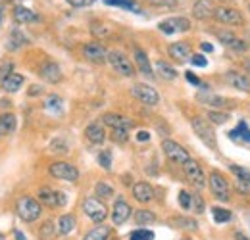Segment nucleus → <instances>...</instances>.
I'll list each match as a JSON object with an SVG mask.
<instances>
[{
    "instance_id": "nucleus-1",
    "label": "nucleus",
    "mask_w": 250,
    "mask_h": 240,
    "mask_svg": "<svg viewBox=\"0 0 250 240\" xmlns=\"http://www.w3.org/2000/svg\"><path fill=\"white\" fill-rule=\"evenodd\" d=\"M16 213L20 215L21 221L33 223V221H37V219L41 217V213H42V204L37 202L35 198L23 196V198H20V200L16 202Z\"/></svg>"
},
{
    "instance_id": "nucleus-2",
    "label": "nucleus",
    "mask_w": 250,
    "mask_h": 240,
    "mask_svg": "<svg viewBox=\"0 0 250 240\" xmlns=\"http://www.w3.org/2000/svg\"><path fill=\"white\" fill-rule=\"evenodd\" d=\"M190 125H192V129H194L196 137H198V139H200L208 148L218 150V139H216L214 129L210 127V121L204 120V118H192Z\"/></svg>"
},
{
    "instance_id": "nucleus-3",
    "label": "nucleus",
    "mask_w": 250,
    "mask_h": 240,
    "mask_svg": "<svg viewBox=\"0 0 250 240\" xmlns=\"http://www.w3.org/2000/svg\"><path fill=\"white\" fill-rule=\"evenodd\" d=\"M37 198H39V202H41L42 206L52 208V210L63 208L65 202H67V198H65V194H63L62 190H54V188H50V186H42V188H39Z\"/></svg>"
},
{
    "instance_id": "nucleus-4",
    "label": "nucleus",
    "mask_w": 250,
    "mask_h": 240,
    "mask_svg": "<svg viewBox=\"0 0 250 240\" xmlns=\"http://www.w3.org/2000/svg\"><path fill=\"white\" fill-rule=\"evenodd\" d=\"M162 150L166 154V158L171 161V163H177V165H185L188 160H190V156H188V152L179 144V142H175V140H169V139H166V140H162Z\"/></svg>"
},
{
    "instance_id": "nucleus-5",
    "label": "nucleus",
    "mask_w": 250,
    "mask_h": 240,
    "mask_svg": "<svg viewBox=\"0 0 250 240\" xmlns=\"http://www.w3.org/2000/svg\"><path fill=\"white\" fill-rule=\"evenodd\" d=\"M48 173L58 180H67V182H75L79 179V169L73 163L67 161H54L48 167Z\"/></svg>"
},
{
    "instance_id": "nucleus-6",
    "label": "nucleus",
    "mask_w": 250,
    "mask_h": 240,
    "mask_svg": "<svg viewBox=\"0 0 250 240\" xmlns=\"http://www.w3.org/2000/svg\"><path fill=\"white\" fill-rule=\"evenodd\" d=\"M108 61H110V65L114 67V71H118V73L124 75V77H133V75L137 73L133 61L129 60L124 52H118V50L108 52Z\"/></svg>"
},
{
    "instance_id": "nucleus-7",
    "label": "nucleus",
    "mask_w": 250,
    "mask_h": 240,
    "mask_svg": "<svg viewBox=\"0 0 250 240\" xmlns=\"http://www.w3.org/2000/svg\"><path fill=\"white\" fill-rule=\"evenodd\" d=\"M83 211H85V215L93 221V223H102L106 217H108V208L104 206V202L102 200H98V198H87L85 202H83Z\"/></svg>"
},
{
    "instance_id": "nucleus-8",
    "label": "nucleus",
    "mask_w": 250,
    "mask_h": 240,
    "mask_svg": "<svg viewBox=\"0 0 250 240\" xmlns=\"http://www.w3.org/2000/svg\"><path fill=\"white\" fill-rule=\"evenodd\" d=\"M131 94L145 106H156L160 102V94L156 92V89H152V87H148L145 83H135L131 87Z\"/></svg>"
},
{
    "instance_id": "nucleus-9",
    "label": "nucleus",
    "mask_w": 250,
    "mask_h": 240,
    "mask_svg": "<svg viewBox=\"0 0 250 240\" xmlns=\"http://www.w3.org/2000/svg\"><path fill=\"white\" fill-rule=\"evenodd\" d=\"M210 190H212V194L218 198V200H223V202H227L229 200V192H231V186H229V182L227 179L219 173V171H210Z\"/></svg>"
},
{
    "instance_id": "nucleus-10",
    "label": "nucleus",
    "mask_w": 250,
    "mask_h": 240,
    "mask_svg": "<svg viewBox=\"0 0 250 240\" xmlns=\"http://www.w3.org/2000/svg\"><path fill=\"white\" fill-rule=\"evenodd\" d=\"M214 18L218 20L219 23H223V25H243L245 23L243 14L239 10H235V8H229V6H219V8H216Z\"/></svg>"
},
{
    "instance_id": "nucleus-11",
    "label": "nucleus",
    "mask_w": 250,
    "mask_h": 240,
    "mask_svg": "<svg viewBox=\"0 0 250 240\" xmlns=\"http://www.w3.org/2000/svg\"><path fill=\"white\" fill-rule=\"evenodd\" d=\"M183 171H185V177L188 179V182L194 184L196 188H204L206 186V175H204L202 167L198 165V161L188 160L187 163L183 165Z\"/></svg>"
},
{
    "instance_id": "nucleus-12",
    "label": "nucleus",
    "mask_w": 250,
    "mask_h": 240,
    "mask_svg": "<svg viewBox=\"0 0 250 240\" xmlns=\"http://www.w3.org/2000/svg\"><path fill=\"white\" fill-rule=\"evenodd\" d=\"M83 56L93 63H104V61H108V50L100 42H87L83 46Z\"/></svg>"
},
{
    "instance_id": "nucleus-13",
    "label": "nucleus",
    "mask_w": 250,
    "mask_h": 240,
    "mask_svg": "<svg viewBox=\"0 0 250 240\" xmlns=\"http://www.w3.org/2000/svg\"><path fill=\"white\" fill-rule=\"evenodd\" d=\"M158 29L166 35H173V33H185L190 29V21L187 18H169L166 21H160Z\"/></svg>"
},
{
    "instance_id": "nucleus-14",
    "label": "nucleus",
    "mask_w": 250,
    "mask_h": 240,
    "mask_svg": "<svg viewBox=\"0 0 250 240\" xmlns=\"http://www.w3.org/2000/svg\"><path fill=\"white\" fill-rule=\"evenodd\" d=\"M39 75L46 81V83H52V85H56V83H60L62 81V69H60V65L56 63V61H44L41 67H39Z\"/></svg>"
},
{
    "instance_id": "nucleus-15",
    "label": "nucleus",
    "mask_w": 250,
    "mask_h": 240,
    "mask_svg": "<svg viewBox=\"0 0 250 240\" xmlns=\"http://www.w3.org/2000/svg\"><path fill=\"white\" fill-rule=\"evenodd\" d=\"M223 79H225V83H227L229 87H233V89L241 90V92H250V79L245 73H241V71L231 69V71H227V73L223 75Z\"/></svg>"
},
{
    "instance_id": "nucleus-16",
    "label": "nucleus",
    "mask_w": 250,
    "mask_h": 240,
    "mask_svg": "<svg viewBox=\"0 0 250 240\" xmlns=\"http://www.w3.org/2000/svg\"><path fill=\"white\" fill-rule=\"evenodd\" d=\"M133 198L139 202V204H148L154 200V188L150 182L146 180H141V182H135L133 184Z\"/></svg>"
},
{
    "instance_id": "nucleus-17",
    "label": "nucleus",
    "mask_w": 250,
    "mask_h": 240,
    "mask_svg": "<svg viewBox=\"0 0 250 240\" xmlns=\"http://www.w3.org/2000/svg\"><path fill=\"white\" fill-rule=\"evenodd\" d=\"M129 217H131V206L125 202L124 198H118L114 202V208H112V223L116 227H120V225H124Z\"/></svg>"
},
{
    "instance_id": "nucleus-18",
    "label": "nucleus",
    "mask_w": 250,
    "mask_h": 240,
    "mask_svg": "<svg viewBox=\"0 0 250 240\" xmlns=\"http://www.w3.org/2000/svg\"><path fill=\"white\" fill-rule=\"evenodd\" d=\"M216 35H218V39L221 40V44H225L227 48H231V50H235V52H245V50L249 48V44H247L243 39L235 37V35L229 33V31H218Z\"/></svg>"
},
{
    "instance_id": "nucleus-19",
    "label": "nucleus",
    "mask_w": 250,
    "mask_h": 240,
    "mask_svg": "<svg viewBox=\"0 0 250 240\" xmlns=\"http://www.w3.org/2000/svg\"><path fill=\"white\" fill-rule=\"evenodd\" d=\"M85 137L89 142L93 144H102L106 140V129H104V123L100 121H93L85 127Z\"/></svg>"
},
{
    "instance_id": "nucleus-20",
    "label": "nucleus",
    "mask_w": 250,
    "mask_h": 240,
    "mask_svg": "<svg viewBox=\"0 0 250 240\" xmlns=\"http://www.w3.org/2000/svg\"><path fill=\"white\" fill-rule=\"evenodd\" d=\"M102 123L112 127V129H133L135 127V121L129 120V118H124L120 114H104Z\"/></svg>"
},
{
    "instance_id": "nucleus-21",
    "label": "nucleus",
    "mask_w": 250,
    "mask_h": 240,
    "mask_svg": "<svg viewBox=\"0 0 250 240\" xmlns=\"http://www.w3.org/2000/svg\"><path fill=\"white\" fill-rule=\"evenodd\" d=\"M167 54L177 61H187L192 58L190 46H188L187 42H173V44H169L167 46Z\"/></svg>"
},
{
    "instance_id": "nucleus-22",
    "label": "nucleus",
    "mask_w": 250,
    "mask_h": 240,
    "mask_svg": "<svg viewBox=\"0 0 250 240\" xmlns=\"http://www.w3.org/2000/svg\"><path fill=\"white\" fill-rule=\"evenodd\" d=\"M133 54H135V61H137L139 71H141L143 75H146V77H154V71H152V65H150V61H148L146 52L141 50L139 46H135V48H133Z\"/></svg>"
},
{
    "instance_id": "nucleus-23",
    "label": "nucleus",
    "mask_w": 250,
    "mask_h": 240,
    "mask_svg": "<svg viewBox=\"0 0 250 240\" xmlns=\"http://www.w3.org/2000/svg\"><path fill=\"white\" fill-rule=\"evenodd\" d=\"M214 14H216V8L212 6L210 0H196L194 6H192V16L196 20H208Z\"/></svg>"
},
{
    "instance_id": "nucleus-24",
    "label": "nucleus",
    "mask_w": 250,
    "mask_h": 240,
    "mask_svg": "<svg viewBox=\"0 0 250 240\" xmlns=\"http://www.w3.org/2000/svg\"><path fill=\"white\" fill-rule=\"evenodd\" d=\"M196 98H198L200 104H204V106H212V108H223L227 102H231V100H225V98H221V96L214 94V92H208V90L198 92Z\"/></svg>"
},
{
    "instance_id": "nucleus-25",
    "label": "nucleus",
    "mask_w": 250,
    "mask_h": 240,
    "mask_svg": "<svg viewBox=\"0 0 250 240\" xmlns=\"http://www.w3.org/2000/svg\"><path fill=\"white\" fill-rule=\"evenodd\" d=\"M0 85H2V89L6 90V92H18V90L21 89V85H23V77L20 73H10V75L2 77Z\"/></svg>"
},
{
    "instance_id": "nucleus-26",
    "label": "nucleus",
    "mask_w": 250,
    "mask_h": 240,
    "mask_svg": "<svg viewBox=\"0 0 250 240\" xmlns=\"http://www.w3.org/2000/svg\"><path fill=\"white\" fill-rule=\"evenodd\" d=\"M39 18H37V14L29 10V8H23V6H16L14 8V21L16 23H33V21H37Z\"/></svg>"
},
{
    "instance_id": "nucleus-27",
    "label": "nucleus",
    "mask_w": 250,
    "mask_h": 240,
    "mask_svg": "<svg viewBox=\"0 0 250 240\" xmlns=\"http://www.w3.org/2000/svg\"><path fill=\"white\" fill-rule=\"evenodd\" d=\"M154 67H156V71H158V77H162L164 81H173V79H177V71H175V67L169 65L167 61L158 60Z\"/></svg>"
},
{
    "instance_id": "nucleus-28",
    "label": "nucleus",
    "mask_w": 250,
    "mask_h": 240,
    "mask_svg": "<svg viewBox=\"0 0 250 240\" xmlns=\"http://www.w3.org/2000/svg\"><path fill=\"white\" fill-rule=\"evenodd\" d=\"M58 233L65 237V235H69V233H73V229H75V225H77V221H75V215H71V213H65L62 215L60 219H58Z\"/></svg>"
},
{
    "instance_id": "nucleus-29",
    "label": "nucleus",
    "mask_w": 250,
    "mask_h": 240,
    "mask_svg": "<svg viewBox=\"0 0 250 240\" xmlns=\"http://www.w3.org/2000/svg\"><path fill=\"white\" fill-rule=\"evenodd\" d=\"M110 237H112V227L110 225H98L93 231H89L83 240H108Z\"/></svg>"
},
{
    "instance_id": "nucleus-30",
    "label": "nucleus",
    "mask_w": 250,
    "mask_h": 240,
    "mask_svg": "<svg viewBox=\"0 0 250 240\" xmlns=\"http://www.w3.org/2000/svg\"><path fill=\"white\" fill-rule=\"evenodd\" d=\"M18 127V120L14 114H2L0 116V133L2 135H12Z\"/></svg>"
},
{
    "instance_id": "nucleus-31",
    "label": "nucleus",
    "mask_w": 250,
    "mask_h": 240,
    "mask_svg": "<svg viewBox=\"0 0 250 240\" xmlns=\"http://www.w3.org/2000/svg\"><path fill=\"white\" fill-rule=\"evenodd\" d=\"M154 221H156V215H154L150 210H139L137 213H135V223H137L141 229L152 225Z\"/></svg>"
},
{
    "instance_id": "nucleus-32",
    "label": "nucleus",
    "mask_w": 250,
    "mask_h": 240,
    "mask_svg": "<svg viewBox=\"0 0 250 240\" xmlns=\"http://www.w3.org/2000/svg\"><path fill=\"white\" fill-rule=\"evenodd\" d=\"M231 137H233L235 140H241V142L250 144V129L247 127V123H245V121H241V123L237 125V129H235V131H231Z\"/></svg>"
},
{
    "instance_id": "nucleus-33",
    "label": "nucleus",
    "mask_w": 250,
    "mask_h": 240,
    "mask_svg": "<svg viewBox=\"0 0 250 240\" xmlns=\"http://www.w3.org/2000/svg\"><path fill=\"white\" fill-rule=\"evenodd\" d=\"M56 231H58V225H56L54 221H46L44 225H41L39 237H41L42 240H52L54 239V235H56Z\"/></svg>"
},
{
    "instance_id": "nucleus-34",
    "label": "nucleus",
    "mask_w": 250,
    "mask_h": 240,
    "mask_svg": "<svg viewBox=\"0 0 250 240\" xmlns=\"http://www.w3.org/2000/svg\"><path fill=\"white\" fill-rule=\"evenodd\" d=\"M229 171L235 175V179L239 180V182H247V184H250V171L247 169V167H241V165L231 163V165H229Z\"/></svg>"
},
{
    "instance_id": "nucleus-35",
    "label": "nucleus",
    "mask_w": 250,
    "mask_h": 240,
    "mask_svg": "<svg viewBox=\"0 0 250 240\" xmlns=\"http://www.w3.org/2000/svg\"><path fill=\"white\" fill-rule=\"evenodd\" d=\"M25 42H27V40H25V35L20 29H14L12 35H10V40H8V48H10V50H16V48L23 46Z\"/></svg>"
},
{
    "instance_id": "nucleus-36",
    "label": "nucleus",
    "mask_w": 250,
    "mask_h": 240,
    "mask_svg": "<svg viewBox=\"0 0 250 240\" xmlns=\"http://www.w3.org/2000/svg\"><path fill=\"white\" fill-rule=\"evenodd\" d=\"M91 33H93V37H96V39H108L112 35V27L106 25V23L94 21L93 25H91Z\"/></svg>"
},
{
    "instance_id": "nucleus-37",
    "label": "nucleus",
    "mask_w": 250,
    "mask_h": 240,
    "mask_svg": "<svg viewBox=\"0 0 250 240\" xmlns=\"http://www.w3.org/2000/svg\"><path fill=\"white\" fill-rule=\"evenodd\" d=\"M206 118H208L210 123L223 125V123H227V121H229V114H227V112H219V110H210V112L206 114Z\"/></svg>"
},
{
    "instance_id": "nucleus-38",
    "label": "nucleus",
    "mask_w": 250,
    "mask_h": 240,
    "mask_svg": "<svg viewBox=\"0 0 250 240\" xmlns=\"http://www.w3.org/2000/svg\"><path fill=\"white\" fill-rule=\"evenodd\" d=\"M212 215H214V221L221 225V223H227V221H231V211L229 210H223V208H212Z\"/></svg>"
},
{
    "instance_id": "nucleus-39",
    "label": "nucleus",
    "mask_w": 250,
    "mask_h": 240,
    "mask_svg": "<svg viewBox=\"0 0 250 240\" xmlns=\"http://www.w3.org/2000/svg\"><path fill=\"white\" fill-rule=\"evenodd\" d=\"M104 2L110 6H120V8L131 10V12H139V6L135 4V0H104Z\"/></svg>"
},
{
    "instance_id": "nucleus-40",
    "label": "nucleus",
    "mask_w": 250,
    "mask_h": 240,
    "mask_svg": "<svg viewBox=\"0 0 250 240\" xmlns=\"http://www.w3.org/2000/svg\"><path fill=\"white\" fill-rule=\"evenodd\" d=\"M94 192H96L100 198H110V196H114V188H112L110 184H106V182H96Z\"/></svg>"
},
{
    "instance_id": "nucleus-41",
    "label": "nucleus",
    "mask_w": 250,
    "mask_h": 240,
    "mask_svg": "<svg viewBox=\"0 0 250 240\" xmlns=\"http://www.w3.org/2000/svg\"><path fill=\"white\" fill-rule=\"evenodd\" d=\"M112 140L118 144H124L129 140V129H112Z\"/></svg>"
},
{
    "instance_id": "nucleus-42",
    "label": "nucleus",
    "mask_w": 250,
    "mask_h": 240,
    "mask_svg": "<svg viewBox=\"0 0 250 240\" xmlns=\"http://www.w3.org/2000/svg\"><path fill=\"white\" fill-rule=\"evenodd\" d=\"M173 223H175V227H179V229H188V231H194V229H196V221L187 219V217H175Z\"/></svg>"
},
{
    "instance_id": "nucleus-43",
    "label": "nucleus",
    "mask_w": 250,
    "mask_h": 240,
    "mask_svg": "<svg viewBox=\"0 0 250 240\" xmlns=\"http://www.w3.org/2000/svg\"><path fill=\"white\" fill-rule=\"evenodd\" d=\"M131 240H152L154 239V233L152 231H146V229H137L131 233Z\"/></svg>"
},
{
    "instance_id": "nucleus-44",
    "label": "nucleus",
    "mask_w": 250,
    "mask_h": 240,
    "mask_svg": "<svg viewBox=\"0 0 250 240\" xmlns=\"http://www.w3.org/2000/svg\"><path fill=\"white\" fill-rule=\"evenodd\" d=\"M190 210L194 211V213H204L206 210V206H204V200H202V196L200 194H192V204H190Z\"/></svg>"
},
{
    "instance_id": "nucleus-45",
    "label": "nucleus",
    "mask_w": 250,
    "mask_h": 240,
    "mask_svg": "<svg viewBox=\"0 0 250 240\" xmlns=\"http://www.w3.org/2000/svg\"><path fill=\"white\" fill-rule=\"evenodd\" d=\"M98 163H100L106 171L112 169V154H110V150H104L98 154Z\"/></svg>"
},
{
    "instance_id": "nucleus-46",
    "label": "nucleus",
    "mask_w": 250,
    "mask_h": 240,
    "mask_svg": "<svg viewBox=\"0 0 250 240\" xmlns=\"http://www.w3.org/2000/svg\"><path fill=\"white\" fill-rule=\"evenodd\" d=\"M190 204H192V194L187 192V190H181L179 192V206L183 210H190Z\"/></svg>"
},
{
    "instance_id": "nucleus-47",
    "label": "nucleus",
    "mask_w": 250,
    "mask_h": 240,
    "mask_svg": "<svg viewBox=\"0 0 250 240\" xmlns=\"http://www.w3.org/2000/svg\"><path fill=\"white\" fill-rule=\"evenodd\" d=\"M152 6H158V8H167V10H171V8H175L177 6V0H148Z\"/></svg>"
},
{
    "instance_id": "nucleus-48",
    "label": "nucleus",
    "mask_w": 250,
    "mask_h": 240,
    "mask_svg": "<svg viewBox=\"0 0 250 240\" xmlns=\"http://www.w3.org/2000/svg\"><path fill=\"white\" fill-rule=\"evenodd\" d=\"M187 81H188V83H192V85H196V87H202L204 90H208V87H206V85H204V83H202V81H200L196 75H192L190 71H187Z\"/></svg>"
},
{
    "instance_id": "nucleus-49",
    "label": "nucleus",
    "mask_w": 250,
    "mask_h": 240,
    "mask_svg": "<svg viewBox=\"0 0 250 240\" xmlns=\"http://www.w3.org/2000/svg\"><path fill=\"white\" fill-rule=\"evenodd\" d=\"M190 63H192V65H198V67H206L208 61H206V58H204L202 54H194V56L190 58Z\"/></svg>"
},
{
    "instance_id": "nucleus-50",
    "label": "nucleus",
    "mask_w": 250,
    "mask_h": 240,
    "mask_svg": "<svg viewBox=\"0 0 250 240\" xmlns=\"http://www.w3.org/2000/svg\"><path fill=\"white\" fill-rule=\"evenodd\" d=\"M62 106V100L58 98V96H50L48 100H46V108L48 110H52V108H60Z\"/></svg>"
},
{
    "instance_id": "nucleus-51",
    "label": "nucleus",
    "mask_w": 250,
    "mask_h": 240,
    "mask_svg": "<svg viewBox=\"0 0 250 240\" xmlns=\"http://www.w3.org/2000/svg\"><path fill=\"white\" fill-rule=\"evenodd\" d=\"M94 0H67V4H71L73 8H85L89 4H93Z\"/></svg>"
},
{
    "instance_id": "nucleus-52",
    "label": "nucleus",
    "mask_w": 250,
    "mask_h": 240,
    "mask_svg": "<svg viewBox=\"0 0 250 240\" xmlns=\"http://www.w3.org/2000/svg\"><path fill=\"white\" fill-rule=\"evenodd\" d=\"M137 139H139V140H148V133H146V131H141V133L137 135Z\"/></svg>"
},
{
    "instance_id": "nucleus-53",
    "label": "nucleus",
    "mask_w": 250,
    "mask_h": 240,
    "mask_svg": "<svg viewBox=\"0 0 250 240\" xmlns=\"http://www.w3.org/2000/svg\"><path fill=\"white\" fill-rule=\"evenodd\" d=\"M200 46H202V50H204V52H212V50H214V48H212V44H208V42H202Z\"/></svg>"
},
{
    "instance_id": "nucleus-54",
    "label": "nucleus",
    "mask_w": 250,
    "mask_h": 240,
    "mask_svg": "<svg viewBox=\"0 0 250 240\" xmlns=\"http://www.w3.org/2000/svg\"><path fill=\"white\" fill-rule=\"evenodd\" d=\"M41 92H42V89H39L37 85H35V87H33V89L29 90V94H31V96H35V94H41Z\"/></svg>"
},
{
    "instance_id": "nucleus-55",
    "label": "nucleus",
    "mask_w": 250,
    "mask_h": 240,
    "mask_svg": "<svg viewBox=\"0 0 250 240\" xmlns=\"http://www.w3.org/2000/svg\"><path fill=\"white\" fill-rule=\"evenodd\" d=\"M235 239H237V240H250L249 237H245L243 233H235Z\"/></svg>"
},
{
    "instance_id": "nucleus-56",
    "label": "nucleus",
    "mask_w": 250,
    "mask_h": 240,
    "mask_svg": "<svg viewBox=\"0 0 250 240\" xmlns=\"http://www.w3.org/2000/svg\"><path fill=\"white\" fill-rule=\"evenodd\" d=\"M16 240H25V235L20 233V231H16Z\"/></svg>"
},
{
    "instance_id": "nucleus-57",
    "label": "nucleus",
    "mask_w": 250,
    "mask_h": 240,
    "mask_svg": "<svg viewBox=\"0 0 250 240\" xmlns=\"http://www.w3.org/2000/svg\"><path fill=\"white\" fill-rule=\"evenodd\" d=\"M245 69H247V71H249V73H250V60L245 61Z\"/></svg>"
},
{
    "instance_id": "nucleus-58",
    "label": "nucleus",
    "mask_w": 250,
    "mask_h": 240,
    "mask_svg": "<svg viewBox=\"0 0 250 240\" xmlns=\"http://www.w3.org/2000/svg\"><path fill=\"white\" fill-rule=\"evenodd\" d=\"M108 240H120V239H118V237H110Z\"/></svg>"
},
{
    "instance_id": "nucleus-59",
    "label": "nucleus",
    "mask_w": 250,
    "mask_h": 240,
    "mask_svg": "<svg viewBox=\"0 0 250 240\" xmlns=\"http://www.w3.org/2000/svg\"><path fill=\"white\" fill-rule=\"evenodd\" d=\"M0 240H6V237H4V235H2V233H0Z\"/></svg>"
},
{
    "instance_id": "nucleus-60",
    "label": "nucleus",
    "mask_w": 250,
    "mask_h": 240,
    "mask_svg": "<svg viewBox=\"0 0 250 240\" xmlns=\"http://www.w3.org/2000/svg\"><path fill=\"white\" fill-rule=\"evenodd\" d=\"M249 10H250V6H249Z\"/></svg>"
},
{
    "instance_id": "nucleus-61",
    "label": "nucleus",
    "mask_w": 250,
    "mask_h": 240,
    "mask_svg": "<svg viewBox=\"0 0 250 240\" xmlns=\"http://www.w3.org/2000/svg\"><path fill=\"white\" fill-rule=\"evenodd\" d=\"M0 135H2V133H0Z\"/></svg>"
},
{
    "instance_id": "nucleus-62",
    "label": "nucleus",
    "mask_w": 250,
    "mask_h": 240,
    "mask_svg": "<svg viewBox=\"0 0 250 240\" xmlns=\"http://www.w3.org/2000/svg\"><path fill=\"white\" fill-rule=\"evenodd\" d=\"M185 240H187V239H185Z\"/></svg>"
}]
</instances>
